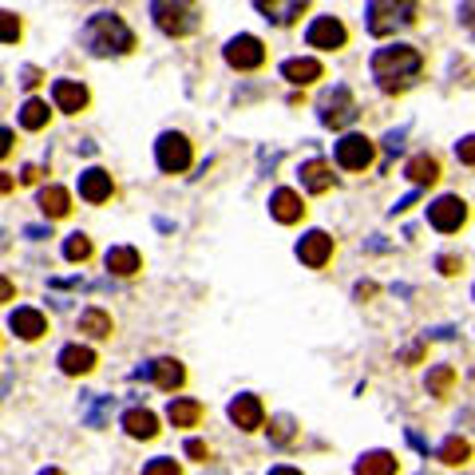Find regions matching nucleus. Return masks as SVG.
I'll list each match as a JSON object with an SVG mask.
<instances>
[{"label": "nucleus", "mask_w": 475, "mask_h": 475, "mask_svg": "<svg viewBox=\"0 0 475 475\" xmlns=\"http://www.w3.org/2000/svg\"><path fill=\"white\" fill-rule=\"evenodd\" d=\"M420 67H424L420 48H412V44H393V48H380V52L372 56V80H377L380 91L396 96V91L412 88V80L420 75Z\"/></svg>", "instance_id": "nucleus-1"}, {"label": "nucleus", "mask_w": 475, "mask_h": 475, "mask_svg": "<svg viewBox=\"0 0 475 475\" xmlns=\"http://www.w3.org/2000/svg\"><path fill=\"white\" fill-rule=\"evenodd\" d=\"M83 48L91 56H127L135 48V32L115 12H96L83 24Z\"/></svg>", "instance_id": "nucleus-2"}, {"label": "nucleus", "mask_w": 475, "mask_h": 475, "mask_svg": "<svg viewBox=\"0 0 475 475\" xmlns=\"http://www.w3.org/2000/svg\"><path fill=\"white\" fill-rule=\"evenodd\" d=\"M416 16H420V0H369L364 24L372 36H396L401 28L416 24Z\"/></svg>", "instance_id": "nucleus-3"}, {"label": "nucleus", "mask_w": 475, "mask_h": 475, "mask_svg": "<svg viewBox=\"0 0 475 475\" xmlns=\"http://www.w3.org/2000/svg\"><path fill=\"white\" fill-rule=\"evenodd\" d=\"M151 16L163 36H191L199 28V4L194 0H151Z\"/></svg>", "instance_id": "nucleus-4"}, {"label": "nucleus", "mask_w": 475, "mask_h": 475, "mask_svg": "<svg viewBox=\"0 0 475 475\" xmlns=\"http://www.w3.org/2000/svg\"><path fill=\"white\" fill-rule=\"evenodd\" d=\"M155 163H159V171H167V175H183L186 167H191V143H186V135H178V131L159 135Z\"/></svg>", "instance_id": "nucleus-5"}, {"label": "nucleus", "mask_w": 475, "mask_h": 475, "mask_svg": "<svg viewBox=\"0 0 475 475\" xmlns=\"http://www.w3.org/2000/svg\"><path fill=\"white\" fill-rule=\"evenodd\" d=\"M317 112H321V123L333 127V131H341V127H349L356 119V99H353L349 88H333V91L321 96Z\"/></svg>", "instance_id": "nucleus-6"}, {"label": "nucleus", "mask_w": 475, "mask_h": 475, "mask_svg": "<svg viewBox=\"0 0 475 475\" xmlns=\"http://www.w3.org/2000/svg\"><path fill=\"white\" fill-rule=\"evenodd\" d=\"M428 222L436 226L440 234H452L468 222V206H463V199H456V194H444V199H436L428 206Z\"/></svg>", "instance_id": "nucleus-7"}, {"label": "nucleus", "mask_w": 475, "mask_h": 475, "mask_svg": "<svg viewBox=\"0 0 475 475\" xmlns=\"http://www.w3.org/2000/svg\"><path fill=\"white\" fill-rule=\"evenodd\" d=\"M305 40H309V48H321V52H337V48H345L349 32H345V24L337 20V16H317V20L309 24V32H305Z\"/></svg>", "instance_id": "nucleus-8"}, {"label": "nucleus", "mask_w": 475, "mask_h": 475, "mask_svg": "<svg viewBox=\"0 0 475 475\" xmlns=\"http://www.w3.org/2000/svg\"><path fill=\"white\" fill-rule=\"evenodd\" d=\"M226 64L238 67V72H253V67L266 64V48H261L258 36H234L226 44Z\"/></svg>", "instance_id": "nucleus-9"}, {"label": "nucleus", "mask_w": 475, "mask_h": 475, "mask_svg": "<svg viewBox=\"0 0 475 475\" xmlns=\"http://www.w3.org/2000/svg\"><path fill=\"white\" fill-rule=\"evenodd\" d=\"M337 163H341L345 171H364V167L372 163V139H364V135H345V139L337 143Z\"/></svg>", "instance_id": "nucleus-10"}, {"label": "nucleus", "mask_w": 475, "mask_h": 475, "mask_svg": "<svg viewBox=\"0 0 475 475\" xmlns=\"http://www.w3.org/2000/svg\"><path fill=\"white\" fill-rule=\"evenodd\" d=\"M135 377H139V380H155L159 388L175 393V388L186 380V372H183V364H178V361L163 356V361H151V364H143V369H135Z\"/></svg>", "instance_id": "nucleus-11"}, {"label": "nucleus", "mask_w": 475, "mask_h": 475, "mask_svg": "<svg viewBox=\"0 0 475 475\" xmlns=\"http://www.w3.org/2000/svg\"><path fill=\"white\" fill-rule=\"evenodd\" d=\"M297 258H301L309 269H321L329 258H333V238H329L325 230H309L301 242H297Z\"/></svg>", "instance_id": "nucleus-12"}, {"label": "nucleus", "mask_w": 475, "mask_h": 475, "mask_svg": "<svg viewBox=\"0 0 475 475\" xmlns=\"http://www.w3.org/2000/svg\"><path fill=\"white\" fill-rule=\"evenodd\" d=\"M258 4V12L266 16L269 24H277V28H290L297 16L309 8V0H253Z\"/></svg>", "instance_id": "nucleus-13"}, {"label": "nucleus", "mask_w": 475, "mask_h": 475, "mask_svg": "<svg viewBox=\"0 0 475 475\" xmlns=\"http://www.w3.org/2000/svg\"><path fill=\"white\" fill-rule=\"evenodd\" d=\"M230 420H234L242 432H258L261 420H266V409H261L258 396L242 393V396H234V401H230Z\"/></svg>", "instance_id": "nucleus-14"}, {"label": "nucleus", "mask_w": 475, "mask_h": 475, "mask_svg": "<svg viewBox=\"0 0 475 475\" xmlns=\"http://www.w3.org/2000/svg\"><path fill=\"white\" fill-rule=\"evenodd\" d=\"M8 325H12V333L20 337V341H36V337H44V333H48V317H44L40 309H28V305L12 309Z\"/></svg>", "instance_id": "nucleus-15"}, {"label": "nucleus", "mask_w": 475, "mask_h": 475, "mask_svg": "<svg viewBox=\"0 0 475 475\" xmlns=\"http://www.w3.org/2000/svg\"><path fill=\"white\" fill-rule=\"evenodd\" d=\"M112 191H115L112 175L99 171V167H91V171H83V175H80V199H83V202H91V206L107 202V199H112Z\"/></svg>", "instance_id": "nucleus-16"}, {"label": "nucleus", "mask_w": 475, "mask_h": 475, "mask_svg": "<svg viewBox=\"0 0 475 475\" xmlns=\"http://www.w3.org/2000/svg\"><path fill=\"white\" fill-rule=\"evenodd\" d=\"M269 214L277 218V222H301V214H305V202H301V194L290 191V186H282V191H274L269 194Z\"/></svg>", "instance_id": "nucleus-17"}, {"label": "nucleus", "mask_w": 475, "mask_h": 475, "mask_svg": "<svg viewBox=\"0 0 475 475\" xmlns=\"http://www.w3.org/2000/svg\"><path fill=\"white\" fill-rule=\"evenodd\" d=\"M52 99H56V107L59 112H67V115H75V112H83L88 107V88L83 83H75V80H56L52 83Z\"/></svg>", "instance_id": "nucleus-18"}, {"label": "nucleus", "mask_w": 475, "mask_h": 475, "mask_svg": "<svg viewBox=\"0 0 475 475\" xmlns=\"http://www.w3.org/2000/svg\"><path fill=\"white\" fill-rule=\"evenodd\" d=\"M321 59H313V56H297V59H285L282 64V80H290L293 88H305V83H313V80H321Z\"/></svg>", "instance_id": "nucleus-19"}, {"label": "nucleus", "mask_w": 475, "mask_h": 475, "mask_svg": "<svg viewBox=\"0 0 475 475\" xmlns=\"http://www.w3.org/2000/svg\"><path fill=\"white\" fill-rule=\"evenodd\" d=\"M59 369L67 377H83V372L96 369V349H88V345H64L59 349Z\"/></svg>", "instance_id": "nucleus-20"}, {"label": "nucleus", "mask_w": 475, "mask_h": 475, "mask_svg": "<svg viewBox=\"0 0 475 475\" xmlns=\"http://www.w3.org/2000/svg\"><path fill=\"white\" fill-rule=\"evenodd\" d=\"M123 428H127V436H135V440H155L159 436V416L151 409H127Z\"/></svg>", "instance_id": "nucleus-21"}, {"label": "nucleus", "mask_w": 475, "mask_h": 475, "mask_svg": "<svg viewBox=\"0 0 475 475\" xmlns=\"http://www.w3.org/2000/svg\"><path fill=\"white\" fill-rule=\"evenodd\" d=\"M301 186L309 194H325L329 186H333V167H329L325 159H309V163L301 167Z\"/></svg>", "instance_id": "nucleus-22"}, {"label": "nucleus", "mask_w": 475, "mask_h": 475, "mask_svg": "<svg viewBox=\"0 0 475 475\" xmlns=\"http://www.w3.org/2000/svg\"><path fill=\"white\" fill-rule=\"evenodd\" d=\"M107 269H112V274H119V277L139 274V269H143L139 250H135V245H112V250H107Z\"/></svg>", "instance_id": "nucleus-23"}, {"label": "nucleus", "mask_w": 475, "mask_h": 475, "mask_svg": "<svg viewBox=\"0 0 475 475\" xmlns=\"http://www.w3.org/2000/svg\"><path fill=\"white\" fill-rule=\"evenodd\" d=\"M353 475H396V456L393 452H364L356 460Z\"/></svg>", "instance_id": "nucleus-24"}, {"label": "nucleus", "mask_w": 475, "mask_h": 475, "mask_svg": "<svg viewBox=\"0 0 475 475\" xmlns=\"http://www.w3.org/2000/svg\"><path fill=\"white\" fill-rule=\"evenodd\" d=\"M167 420H171L175 428H194V424L202 420V404H199V401H186V396H178V401L167 404Z\"/></svg>", "instance_id": "nucleus-25"}, {"label": "nucleus", "mask_w": 475, "mask_h": 475, "mask_svg": "<svg viewBox=\"0 0 475 475\" xmlns=\"http://www.w3.org/2000/svg\"><path fill=\"white\" fill-rule=\"evenodd\" d=\"M36 202H40V210H44V218H64L67 210H72V194H67L64 186H44Z\"/></svg>", "instance_id": "nucleus-26"}, {"label": "nucleus", "mask_w": 475, "mask_h": 475, "mask_svg": "<svg viewBox=\"0 0 475 475\" xmlns=\"http://www.w3.org/2000/svg\"><path fill=\"white\" fill-rule=\"evenodd\" d=\"M404 175L412 178L416 186H432L440 178V163L432 155H416V159H409V167H404Z\"/></svg>", "instance_id": "nucleus-27"}, {"label": "nucleus", "mask_w": 475, "mask_h": 475, "mask_svg": "<svg viewBox=\"0 0 475 475\" xmlns=\"http://www.w3.org/2000/svg\"><path fill=\"white\" fill-rule=\"evenodd\" d=\"M436 456L448 463V468H463V463H468V456H471V444L463 436H448L444 444H440Z\"/></svg>", "instance_id": "nucleus-28"}, {"label": "nucleus", "mask_w": 475, "mask_h": 475, "mask_svg": "<svg viewBox=\"0 0 475 475\" xmlns=\"http://www.w3.org/2000/svg\"><path fill=\"white\" fill-rule=\"evenodd\" d=\"M80 333L96 337V341H104V337H112V317H107L104 309H83L80 313Z\"/></svg>", "instance_id": "nucleus-29"}, {"label": "nucleus", "mask_w": 475, "mask_h": 475, "mask_svg": "<svg viewBox=\"0 0 475 475\" xmlns=\"http://www.w3.org/2000/svg\"><path fill=\"white\" fill-rule=\"evenodd\" d=\"M48 104L44 99H28V104L20 107V127L24 131H40V127H48Z\"/></svg>", "instance_id": "nucleus-30"}, {"label": "nucleus", "mask_w": 475, "mask_h": 475, "mask_svg": "<svg viewBox=\"0 0 475 475\" xmlns=\"http://www.w3.org/2000/svg\"><path fill=\"white\" fill-rule=\"evenodd\" d=\"M452 385H456V369H452V364H436V369L428 372V393L432 396H448V393H452Z\"/></svg>", "instance_id": "nucleus-31"}, {"label": "nucleus", "mask_w": 475, "mask_h": 475, "mask_svg": "<svg viewBox=\"0 0 475 475\" xmlns=\"http://www.w3.org/2000/svg\"><path fill=\"white\" fill-rule=\"evenodd\" d=\"M64 258L67 261H88L91 258V238L88 234H72L64 242Z\"/></svg>", "instance_id": "nucleus-32"}, {"label": "nucleus", "mask_w": 475, "mask_h": 475, "mask_svg": "<svg viewBox=\"0 0 475 475\" xmlns=\"http://www.w3.org/2000/svg\"><path fill=\"white\" fill-rule=\"evenodd\" d=\"M20 16L16 12H4V8H0V44H16V40H20Z\"/></svg>", "instance_id": "nucleus-33"}, {"label": "nucleus", "mask_w": 475, "mask_h": 475, "mask_svg": "<svg viewBox=\"0 0 475 475\" xmlns=\"http://www.w3.org/2000/svg\"><path fill=\"white\" fill-rule=\"evenodd\" d=\"M143 475H183V471H178V463H175V460L159 456V460H151L147 468H143Z\"/></svg>", "instance_id": "nucleus-34"}, {"label": "nucleus", "mask_w": 475, "mask_h": 475, "mask_svg": "<svg viewBox=\"0 0 475 475\" xmlns=\"http://www.w3.org/2000/svg\"><path fill=\"white\" fill-rule=\"evenodd\" d=\"M456 155H460V163L475 167V135H468V139H460V143H456Z\"/></svg>", "instance_id": "nucleus-35"}, {"label": "nucleus", "mask_w": 475, "mask_h": 475, "mask_svg": "<svg viewBox=\"0 0 475 475\" xmlns=\"http://www.w3.org/2000/svg\"><path fill=\"white\" fill-rule=\"evenodd\" d=\"M290 432H293V420H290V416H277V420H274V440H277V444H285V440H290Z\"/></svg>", "instance_id": "nucleus-36"}, {"label": "nucleus", "mask_w": 475, "mask_h": 475, "mask_svg": "<svg viewBox=\"0 0 475 475\" xmlns=\"http://www.w3.org/2000/svg\"><path fill=\"white\" fill-rule=\"evenodd\" d=\"M460 24L475 36V0H463L460 4Z\"/></svg>", "instance_id": "nucleus-37"}, {"label": "nucleus", "mask_w": 475, "mask_h": 475, "mask_svg": "<svg viewBox=\"0 0 475 475\" xmlns=\"http://www.w3.org/2000/svg\"><path fill=\"white\" fill-rule=\"evenodd\" d=\"M401 147H404V131H388L385 135V151H388V155H396Z\"/></svg>", "instance_id": "nucleus-38"}, {"label": "nucleus", "mask_w": 475, "mask_h": 475, "mask_svg": "<svg viewBox=\"0 0 475 475\" xmlns=\"http://www.w3.org/2000/svg\"><path fill=\"white\" fill-rule=\"evenodd\" d=\"M186 456L191 460H206V444L202 440H186Z\"/></svg>", "instance_id": "nucleus-39"}, {"label": "nucleus", "mask_w": 475, "mask_h": 475, "mask_svg": "<svg viewBox=\"0 0 475 475\" xmlns=\"http://www.w3.org/2000/svg\"><path fill=\"white\" fill-rule=\"evenodd\" d=\"M12 143H16V135L8 131V127H0V159L12 155Z\"/></svg>", "instance_id": "nucleus-40"}, {"label": "nucleus", "mask_w": 475, "mask_h": 475, "mask_svg": "<svg viewBox=\"0 0 475 475\" xmlns=\"http://www.w3.org/2000/svg\"><path fill=\"white\" fill-rule=\"evenodd\" d=\"M436 266H440V274H460V261H456V258H448V253L436 261Z\"/></svg>", "instance_id": "nucleus-41"}, {"label": "nucleus", "mask_w": 475, "mask_h": 475, "mask_svg": "<svg viewBox=\"0 0 475 475\" xmlns=\"http://www.w3.org/2000/svg\"><path fill=\"white\" fill-rule=\"evenodd\" d=\"M12 293H16V285L8 282L4 274H0V305H4V301H12Z\"/></svg>", "instance_id": "nucleus-42"}, {"label": "nucleus", "mask_w": 475, "mask_h": 475, "mask_svg": "<svg viewBox=\"0 0 475 475\" xmlns=\"http://www.w3.org/2000/svg\"><path fill=\"white\" fill-rule=\"evenodd\" d=\"M36 178H40V167H32V163H28V167H20V183H24V186H32Z\"/></svg>", "instance_id": "nucleus-43"}, {"label": "nucleus", "mask_w": 475, "mask_h": 475, "mask_svg": "<svg viewBox=\"0 0 475 475\" xmlns=\"http://www.w3.org/2000/svg\"><path fill=\"white\" fill-rule=\"evenodd\" d=\"M20 83H24V88H36V83H40V72H36V67H24V72H20Z\"/></svg>", "instance_id": "nucleus-44"}, {"label": "nucleus", "mask_w": 475, "mask_h": 475, "mask_svg": "<svg viewBox=\"0 0 475 475\" xmlns=\"http://www.w3.org/2000/svg\"><path fill=\"white\" fill-rule=\"evenodd\" d=\"M409 206H416V191L409 194V199H401V202H396V206H393V214H404V210H409Z\"/></svg>", "instance_id": "nucleus-45"}, {"label": "nucleus", "mask_w": 475, "mask_h": 475, "mask_svg": "<svg viewBox=\"0 0 475 475\" xmlns=\"http://www.w3.org/2000/svg\"><path fill=\"white\" fill-rule=\"evenodd\" d=\"M12 186H16V178H12V175H4V171H0V194H8V191H12Z\"/></svg>", "instance_id": "nucleus-46"}, {"label": "nucleus", "mask_w": 475, "mask_h": 475, "mask_svg": "<svg viewBox=\"0 0 475 475\" xmlns=\"http://www.w3.org/2000/svg\"><path fill=\"white\" fill-rule=\"evenodd\" d=\"M372 293H377V285H372V282H361V285H356V297H372Z\"/></svg>", "instance_id": "nucleus-47"}, {"label": "nucleus", "mask_w": 475, "mask_h": 475, "mask_svg": "<svg viewBox=\"0 0 475 475\" xmlns=\"http://www.w3.org/2000/svg\"><path fill=\"white\" fill-rule=\"evenodd\" d=\"M269 475H301V471H293V468H274Z\"/></svg>", "instance_id": "nucleus-48"}, {"label": "nucleus", "mask_w": 475, "mask_h": 475, "mask_svg": "<svg viewBox=\"0 0 475 475\" xmlns=\"http://www.w3.org/2000/svg\"><path fill=\"white\" fill-rule=\"evenodd\" d=\"M40 475H64V471H59V468H44V471H40Z\"/></svg>", "instance_id": "nucleus-49"}]
</instances>
